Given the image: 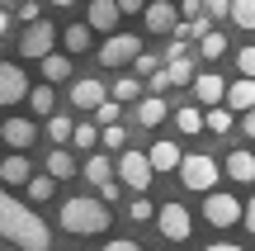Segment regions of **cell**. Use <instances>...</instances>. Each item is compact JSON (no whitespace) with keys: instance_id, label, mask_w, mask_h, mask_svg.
<instances>
[{"instance_id":"e575fe53","label":"cell","mask_w":255,"mask_h":251,"mask_svg":"<svg viewBox=\"0 0 255 251\" xmlns=\"http://www.w3.org/2000/svg\"><path fill=\"white\" fill-rule=\"evenodd\" d=\"M100 142H104L109 152H128V147H123V142H128V133L119 128V123H114V128H100Z\"/></svg>"},{"instance_id":"836d02e7","label":"cell","mask_w":255,"mask_h":251,"mask_svg":"<svg viewBox=\"0 0 255 251\" xmlns=\"http://www.w3.org/2000/svg\"><path fill=\"white\" fill-rule=\"evenodd\" d=\"M128 218H132V223H146V218H156V204H151V199H142V195H137L132 204H128Z\"/></svg>"},{"instance_id":"83f0119b","label":"cell","mask_w":255,"mask_h":251,"mask_svg":"<svg viewBox=\"0 0 255 251\" xmlns=\"http://www.w3.org/2000/svg\"><path fill=\"white\" fill-rule=\"evenodd\" d=\"M114 100H119V104L142 100V81H137V76H123V81H114Z\"/></svg>"},{"instance_id":"b9f144b4","label":"cell","mask_w":255,"mask_h":251,"mask_svg":"<svg viewBox=\"0 0 255 251\" xmlns=\"http://www.w3.org/2000/svg\"><path fill=\"white\" fill-rule=\"evenodd\" d=\"M146 85H151V95H161L165 85H170V76H165V71H156V76H151V81H146Z\"/></svg>"},{"instance_id":"8d00e7d4","label":"cell","mask_w":255,"mask_h":251,"mask_svg":"<svg viewBox=\"0 0 255 251\" xmlns=\"http://www.w3.org/2000/svg\"><path fill=\"white\" fill-rule=\"evenodd\" d=\"M237 66H241V76H246V81H255V43L237 52Z\"/></svg>"},{"instance_id":"9a60e30c","label":"cell","mask_w":255,"mask_h":251,"mask_svg":"<svg viewBox=\"0 0 255 251\" xmlns=\"http://www.w3.org/2000/svg\"><path fill=\"white\" fill-rule=\"evenodd\" d=\"M28 180H33V166H28L24 152H14V157L0 161V185H28Z\"/></svg>"},{"instance_id":"4dcf8cb0","label":"cell","mask_w":255,"mask_h":251,"mask_svg":"<svg viewBox=\"0 0 255 251\" xmlns=\"http://www.w3.org/2000/svg\"><path fill=\"white\" fill-rule=\"evenodd\" d=\"M203 123H208V133H232V109H227V104H218V109L203 114Z\"/></svg>"},{"instance_id":"d6a6232c","label":"cell","mask_w":255,"mask_h":251,"mask_svg":"<svg viewBox=\"0 0 255 251\" xmlns=\"http://www.w3.org/2000/svg\"><path fill=\"white\" fill-rule=\"evenodd\" d=\"M199 52H203V57H208V62H218V57H222V52H227V38H222V33H218V28H213V33H208V38H203V43H199Z\"/></svg>"},{"instance_id":"277c9868","label":"cell","mask_w":255,"mask_h":251,"mask_svg":"<svg viewBox=\"0 0 255 251\" xmlns=\"http://www.w3.org/2000/svg\"><path fill=\"white\" fill-rule=\"evenodd\" d=\"M52 43H57V28L47 24V19H38V24H28L24 38H19V57H24V62H47V57H52Z\"/></svg>"},{"instance_id":"6da1fadb","label":"cell","mask_w":255,"mask_h":251,"mask_svg":"<svg viewBox=\"0 0 255 251\" xmlns=\"http://www.w3.org/2000/svg\"><path fill=\"white\" fill-rule=\"evenodd\" d=\"M0 237L14 242L19 251H52V233H47V223L28 204L9 199L5 185H0Z\"/></svg>"},{"instance_id":"7c38bea8","label":"cell","mask_w":255,"mask_h":251,"mask_svg":"<svg viewBox=\"0 0 255 251\" xmlns=\"http://www.w3.org/2000/svg\"><path fill=\"white\" fill-rule=\"evenodd\" d=\"M109 100V90H104V81H90V76H85V81H76L71 85V109H100V104Z\"/></svg>"},{"instance_id":"44dd1931","label":"cell","mask_w":255,"mask_h":251,"mask_svg":"<svg viewBox=\"0 0 255 251\" xmlns=\"http://www.w3.org/2000/svg\"><path fill=\"white\" fill-rule=\"evenodd\" d=\"M161 119H165V100H161V95H142V104H137V123H142V128H156Z\"/></svg>"},{"instance_id":"c3c4849f","label":"cell","mask_w":255,"mask_h":251,"mask_svg":"<svg viewBox=\"0 0 255 251\" xmlns=\"http://www.w3.org/2000/svg\"><path fill=\"white\" fill-rule=\"evenodd\" d=\"M52 5H76V0H52Z\"/></svg>"},{"instance_id":"ba28073f","label":"cell","mask_w":255,"mask_h":251,"mask_svg":"<svg viewBox=\"0 0 255 251\" xmlns=\"http://www.w3.org/2000/svg\"><path fill=\"white\" fill-rule=\"evenodd\" d=\"M151 176H156V171H151V157H146V152H132V147H128L123 157H119V180H123L128 190L142 195V190L151 185Z\"/></svg>"},{"instance_id":"d590c367","label":"cell","mask_w":255,"mask_h":251,"mask_svg":"<svg viewBox=\"0 0 255 251\" xmlns=\"http://www.w3.org/2000/svg\"><path fill=\"white\" fill-rule=\"evenodd\" d=\"M119 114H123V104H119V100H104L100 109H95V119H100L104 128H114V123H119Z\"/></svg>"},{"instance_id":"f6af8a7d","label":"cell","mask_w":255,"mask_h":251,"mask_svg":"<svg viewBox=\"0 0 255 251\" xmlns=\"http://www.w3.org/2000/svg\"><path fill=\"white\" fill-rule=\"evenodd\" d=\"M241 223H246V233H255V195H251V204H246V218H241Z\"/></svg>"},{"instance_id":"681fc988","label":"cell","mask_w":255,"mask_h":251,"mask_svg":"<svg viewBox=\"0 0 255 251\" xmlns=\"http://www.w3.org/2000/svg\"><path fill=\"white\" fill-rule=\"evenodd\" d=\"M5 5H14V0H0V9H5Z\"/></svg>"},{"instance_id":"d6986e66","label":"cell","mask_w":255,"mask_h":251,"mask_svg":"<svg viewBox=\"0 0 255 251\" xmlns=\"http://www.w3.org/2000/svg\"><path fill=\"white\" fill-rule=\"evenodd\" d=\"M90 33H95L90 24H71V28H62V47H66V57L90 52Z\"/></svg>"},{"instance_id":"ee69618b","label":"cell","mask_w":255,"mask_h":251,"mask_svg":"<svg viewBox=\"0 0 255 251\" xmlns=\"http://www.w3.org/2000/svg\"><path fill=\"white\" fill-rule=\"evenodd\" d=\"M241 133H246V138H255V109L241 114Z\"/></svg>"},{"instance_id":"e0dca14e","label":"cell","mask_w":255,"mask_h":251,"mask_svg":"<svg viewBox=\"0 0 255 251\" xmlns=\"http://www.w3.org/2000/svg\"><path fill=\"white\" fill-rule=\"evenodd\" d=\"M227 109H237V114H251V109H255V81L241 76V81L227 85Z\"/></svg>"},{"instance_id":"d4e9b609","label":"cell","mask_w":255,"mask_h":251,"mask_svg":"<svg viewBox=\"0 0 255 251\" xmlns=\"http://www.w3.org/2000/svg\"><path fill=\"white\" fill-rule=\"evenodd\" d=\"M85 180H95V185H109V180H114V166H109V157H90V161H85Z\"/></svg>"},{"instance_id":"5bb4252c","label":"cell","mask_w":255,"mask_h":251,"mask_svg":"<svg viewBox=\"0 0 255 251\" xmlns=\"http://www.w3.org/2000/svg\"><path fill=\"white\" fill-rule=\"evenodd\" d=\"M194 95H199V104L218 109V104L227 100V85H222V76H218V71H203V76H194Z\"/></svg>"},{"instance_id":"1f68e13d","label":"cell","mask_w":255,"mask_h":251,"mask_svg":"<svg viewBox=\"0 0 255 251\" xmlns=\"http://www.w3.org/2000/svg\"><path fill=\"white\" fill-rule=\"evenodd\" d=\"M95 142H100V128H95V123H76V133H71V147L90 152Z\"/></svg>"},{"instance_id":"ac0fdd59","label":"cell","mask_w":255,"mask_h":251,"mask_svg":"<svg viewBox=\"0 0 255 251\" xmlns=\"http://www.w3.org/2000/svg\"><path fill=\"white\" fill-rule=\"evenodd\" d=\"M151 171H180V161H184V152L175 147V142H151Z\"/></svg>"},{"instance_id":"2e32d148","label":"cell","mask_w":255,"mask_h":251,"mask_svg":"<svg viewBox=\"0 0 255 251\" xmlns=\"http://www.w3.org/2000/svg\"><path fill=\"white\" fill-rule=\"evenodd\" d=\"M227 176L237 180V185H251L255 180V152H246V147L227 152Z\"/></svg>"},{"instance_id":"bcb514c9","label":"cell","mask_w":255,"mask_h":251,"mask_svg":"<svg viewBox=\"0 0 255 251\" xmlns=\"http://www.w3.org/2000/svg\"><path fill=\"white\" fill-rule=\"evenodd\" d=\"M203 251H241L237 242H213V247H203Z\"/></svg>"},{"instance_id":"9c48e42d","label":"cell","mask_w":255,"mask_h":251,"mask_svg":"<svg viewBox=\"0 0 255 251\" xmlns=\"http://www.w3.org/2000/svg\"><path fill=\"white\" fill-rule=\"evenodd\" d=\"M19 100H28V76H24V66L0 62V104H19Z\"/></svg>"},{"instance_id":"ab89813d","label":"cell","mask_w":255,"mask_h":251,"mask_svg":"<svg viewBox=\"0 0 255 251\" xmlns=\"http://www.w3.org/2000/svg\"><path fill=\"white\" fill-rule=\"evenodd\" d=\"M203 9H208V19H222L232 14V0H203Z\"/></svg>"},{"instance_id":"7bdbcfd3","label":"cell","mask_w":255,"mask_h":251,"mask_svg":"<svg viewBox=\"0 0 255 251\" xmlns=\"http://www.w3.org/2000/svg\"><path fill=\"white\" fill-rule=\"evenodd\" d=\"M104 251H142V247H137V242H128V237H119V242H109Z\"/></svg>"},{"instance_id":"60d3db41","label":"cell","mask_w":255,"mask_h":251,"mask_svg":"<svg viewBox=\"0 0 255 251\" xmlns=\"http://www.w3.org/2000/svg\"><path fill=\"white\" fill-rule=\"evenodd\" d=\"M146 5H151V0H119L123 14H146Z\"/></svg>"},{"instance_id":"8fae6325","label":"cell","mask_w":255,"mask_h":251,"mask_svg":"<svg viewBox=\"0 0 255 251\" xmlns=\"http://www.w3.org/2000/svg\"><path fill=\"white\" fill-rule=\"evenodd\" d=\"M119 0H90V14H85V24L95 28V33H119Z\"/></svg>"},{"instance_id":"7402d4cb","label":"cell","mask_w":255,"mask_h":251,"mask_svg":"<svg viewBox=\"0 0 255 251\" xmlns=\"http://www.w3.org/2000/svg\"><path fill=\"white\" fill-rule=\"evenodd\" d=\"M175 128H180L184 138L203 133V128H208V123H203V109H194V104H180V109H175Z\"/></svg>"},{"instance_id":"74e56055","label":"cell","mask_w":255,"mask_h":251,"mask_svg":"<svg viewBox=\"0 0 255 251\" xmlns=\"http://www.w3.org/2000/svg\"><path fill=\"white\" fill-rule=\"evenodd\" d=\"M132 66H137V76H146V81H151V76H156V71H165V66H161V62H156V57H151V52H142V57H137V62H132Z\"/></svg>"},{"instance_id":"f907efd6","label":"cell","mask_w":255,"mask_h":251,"mask_svg":"<svg viewBox=\"0 0 255 251\" xmlns=\"http://www.w3.org/2000/svg\"><path fill=\"white\" fill-rule=\"evenodd\" d=\"M170 251H184V247H170Z\"/></svg>"},{"instance_id":"30bf717a","label":"cell","mask_w":255,"mask_h":251,"mask_svg":"<svg viewBox=\"0 0 255 251\" xmlns=\"http://www.w3.org/2000/svg\"><path fill=\"white\" fill-rule=\"evenodd\" d=\"M142 19H146V33H175V28H180V9H175V0H151Z\"/></svg>"},{"instance_id":"7a4b0ae2","label":"cell","mask_w":255,"mask_h":251,"mask_svg":"<svg viewBox=\"0 0 255 251\" xmlns=\"http://www.w3.org/2000/svg\"><path fill=\"white\" fill-rule=\"evenodd\" d=\"M57 223L66 228L71 237H95V233H109V204L90 195H71L57 214Z\"/></svg>"},{"instance_id":"8992f818","label":"cell","mask_w":255,"mask_h":251,"mask_svg":"<svg viewBox=\"0 0 255 251\" xmlns=\"http://www.w3.org/2000/svg\"><path fill=\"white\" fill-rule=\"evenodd\" d=\"M156 228H161V237L165 242H189V233H194V218H189V209L184 204H161L156 209Z\"/></svg>"},{"instance_id":"7dc6e473","label":"cell","mask_w":255,"mask_h":251,"mask_svg":"<svg viewBox=\"0 0 255 251\" xmlns=\"http://www.w3.org/2000/svg\"><path fill=\"white\" fill-rule=\"evenodd\" d=\"M5 28H9V14H5V9H0V33H5Z\"/></svg>"},{"instance_id":"ffe728a7","label":"cell","mask_w":255,"mask_h":251,"mask_svg":"<svg viewBox=\"0 0 255 251\" xmlns=\"http://www.w3.org/2000/svg\"><path fill=\"white\" fill-rule=\"evenodd\" d=\"M28 104H33V119H52V114H57L52 85H33V90H28Z\"/></svg>"},{"instance_id":"cb8c5ba5","label":"cell","mask_w":255,"mask_h":251,"mask_svg":"<svg viewBox=\"0 0 255 251\" xmlns=\"http://www.w3.org/2000/svg\"><path fill=\"white\" fill-rule=\"evenodd\" d=\"M43 76H47V85H52V81H66V76H71V57H66V52H52L43 62Z\"/></svg>"},{"instance_id":"f546056e","label":"cell","mask_w":255,"mask_h":251,"mask_svg":"<svg viewBox=\"0 0 255 251\" xmlns=\"http://www.w3.org/2000/svg\"><path fill=\"white\" fill-rule=\"evenodd\" d=\"M165 76H170V85H194V66H189V57H180V62H165Z\"/></svg>"},{"instance_id":"5b68a950","label":"cell","mask_w":255,"mask_h":251,"mask_svg":"<svg viewBox=\"0 0 255 251\" xmlns=\"http://www.w3.org/2000/svg\"><path fill=\"white\" fill-rule=\"evenodd\" d=\"M137 57H142V38L137 33H109L100 43V62L104 66H132Z\"/></svg>"},{"instance_id":"484cf974","label":"cell","mask_w":255,"mask_h":251,"mask_svg":"<svg viewBox=\"0 0 255 251\" xmlns=\"http://www.w3.org/2000/svg\"><path fill=\"white\" fill-rule=\"evenodd\" d=\"M71 133H76V123L66 119V114H52V119H47V138H52L57 147H62V142H71Z\"/></svg>"},{"instance_id":"4fadbf2b","label":"cell","mask_w":255,"mask_h":251,"mask_svg":"<svg viewBox=\"0 0 255 251\" xmlns=\"http://www.w3.org/2000/svg\"><path fill=\"white\" fill-rule=\"evenodd\" d=\"M0 138H5L14 152H24V147H33L38 123H33V119H5V123H0Z\"/></svg>"},{"instance_id":"4316f807","label":"cell","mask_w":255,"mask_h":251,"mask_svg":"<svg viewBox=\"0 0 255 251\" xmlns=\"http://www.w3.org/2000/svg\"><path fill=\"white\" fill-rule=\"evenodd\" d=\"M232 24L255 33V0H232Z\"/></svg>"},{"instance_id":"3957f363","label":"cell","mask_w":255,"mask_h":251,"mask_svg":"<svg viewBox=\"0 0 255 251\" xmlns=\"http://www.w3.org/2000/svg\"><path fill=\"white\" fill-rule=\"evenodd\" d=\"M218 161L208 157V152H189V157L180 161V180H184V190H199V195H208L213 185H218Z\"/></svg>"},{"instance_id":"f35d334b","label":"cell","mask_w":255,"mask_h":251,"mask_svg":"<svg viewBox=\"0 0 255 251\" xmlns=\"http://www.w3.org/2000/svg\"><path fill=\"white\" fill-rule=\"evenodd\" d=\"M19 19H24V24H38V19H43V5H38V0H24V5H19Z\"/></svg>"},{"instance_id":"f1b7e54d","label":"cell","mask_w":255,"mask_h":251,"mask_svg":"<svg viewBox=\"0 0 255 251\" xmlns=\"http://www.w3.org/2000/svg\"><path fill=\"white\" fill-rule=\"evenodd\" d=\"M24 190L33 195V204H43V199H52V195H57V180H52V176H33Z\"/></svg>"},{"instance_id":"603a6c76","label":"cell","mask_w":255,"mask_h":251,"mask_svg":"<svg viewBox=\"0 0 255 251\" xmlns=\"http://www.w3.org/2000/svg\"><path fill=\"white\" fill-rule=\"evenodd\" d=\"M47 176H52V180H71L76 176V161H71L66 147H52V157H47Z\"/></svg>"},{"instance_id":"52a82bcc","label":"cell","mask_w":255,"mask_h":251,"mask_svg":"<svg viewBox=\"0 0 255 251\" xmlns=\"http://www.w3.org/2000/svg\"><path fill=\"white\" fill-rule=\"evenodd\" d=\"M203 218H208L213 228H237L241 218H246V204H241L237 195H208L203 199Z\"/></svg>"}]
</instances>
